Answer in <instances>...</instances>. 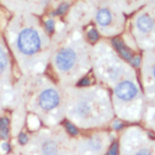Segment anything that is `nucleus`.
I'll return each mask as SVG.
<instances>
[{"instance_id":"f8f14e48","label":"nucleus","mask_w":155,"mask_h":155,"mask_svg":"<svg viewBox=\"0 0 155 155\" xmlns=\"http://www.w3.org/2000/svg\"><path fill=\"white\" fill-rule=\"evenodd\" d=\"M8 65V60H7V56L4 52V50L0 48V74L4 71L6 67Z\"/></svg>"},{"instance_id":"1a4fd4ad","label":"nucleus","mask_w":155,"mask_h":155,"mask_svg":"<svg viewBox=\"0 0 155 155\" xmlns=\"http://www.w3.org/2000/svg\"><path fill=\"white\" fill-rule=\"evenodd\" d=\"M96 22L100 26L105 27L111 24L112 22V15L111 12L108 8H102L100 9L99 12L96 13Z\"/></svg>"},{"instance_id":"7ed1b4c3","label":"nucleus","mask_w":155,"mask_h":155,"mask_svg":"<svg viewBox=\"0 0 155 155\" xmlns=\"http://www.w3.org/2000/svg\"><path fill=\"white\" fill-rule=\"evenodd\" d=\"M77 62V53L71 48H64L57 53L54 64L60 71H69Z\"/></svg>"},{"instance_id":"ddd939ff","label":"nucleus","mask_w":155,"mask_h":155,"mask_svg":"<svg viewBox=\"0 0 155 155\" xmlns=\"http://www.w3.org/2000/svg\"><path fill=\"white\" fill-rule=\"evenodd\" d=\"M65 126H66V129H67V131H68L70 135H73V136H76V135L78 134L77 129H76V127H75L74 125H71L70 122H66Z\"/></svg>"},{"instance_id":"f03ea898","label":"nucleus","mask_w":155,"mask_h":155,"mask_svg":"<svg viewBox=\"0 0 155 155\" xmlns=\"http://www.w3.org/2000/svg\"><path fill=\"white\" fill-rule=\"evenodd\" d=\"M17 47L24 54H33L41 48V38L39 33L33 28H24L18 34Z\"/></svg>"},{"instance_id":"4468645a","label":"nucleus","mask_w":155,"mask_h":155,"mask_svg":"<svg viewBox=\"0 0 155 155\" xmlns=\"http://www.w3.org/2000/svg\"><path fill=\"white\" fill-rule=\"evenodd\" d=\"M68 4H61L59 7H58V9H57L54 13H52V15H62L64 13H66V10L68 9Z\"/></svg>"},{"instance_id":"a211bd4d","label":"nucleus","mask_w":155,"mask_h":155,"mask_svg":"<svg viewBox=\"0 0 155 155\" xmlns=\"http://www.w3.org/2000/svg\"><path fill=\"white\" fill-rule=\"evenodd\" d=\"M90 83H91L90 79H88L87 77H85V78H83V79L79 81L78 85H79V86H87V85H90Z\"/></svg>"},{"instance_id":"6e6552de","label":"nucleus","mask_w":155,"mask_h":155,"mask_svg":"<svg viewBox=\"0 0 155 155\" xmlns=\"http://www.w3.org/2000/svg\"><path fill=\"white\" fill-rule=\"evenodd\" d=\"M148 69H150L148 76H150L151 82L146 85V91L147 94H148V100H152L155 99V59L151 62Z\"/></svg>"},{"instance_id":"9d476101","label":"nucleus","mask_w":155,"mask_h":155,"mask_svg":"<svg viewBox=\"0 0 155 155\" xmlns=\"http://www.w3.org/2000/svg\"><path fill=\"white\" fill-rule=\"evenodd\" d=\"M59 148L56 142L53 140H47L42 145V153L43 155H58Z\"/></svg>"},{"instance_id":"f257e3e1","label":"nucleus","mask_w":155,"mask_h":155,"mask_svg":"<svg viewBox=\"0 0 155 155\" xmlns=\"http://www.w3.org/2000/svg\"><path fill=\"white\" fill-rule=\"evenodd\" d=\"M121 155H155V137L142 127H131L124 135Z\"/></svg>"},{"instance_id":"20e7f679","label":"nucleus","mask_w":155,"mask_h":155,"mask_svg":"<svg viewBox=\"0 0 155 155\" xmlns=\"http://www.w3.org/2000/svg\"><path fill=\"white\" fill-rule=\"evenodd\" d=\"M60 103V96L59 93L53 88L44 90L39 97V104L43 110H53Z\"/></svg>"},{"instance_id":"f3484780","label":"nucleus","mask_w":155,"mask_h":155,"mask_svg":"<svg viewBox=\"0 0 155 155\" xmlns=\"http://www.w3.org/2000/svg\"><path fill=\"white\" fill-rule=\"evenodd\" d=\"M107 155H118V145L117 144H112V146L109 148Z\"/></svg>"},{"instance_id":"dca6fc26","label":"nucleus","mask_w":155,"mask_h":155,"mask_svg":"<svg viewBox=\"0 0 155 155\" xmlns=\"http://www.w3.org/2000/svg\"><path fill=\"white\" fill-rule=\"evenodd\" d=\"M45 28L49 33H52L54 30V21L53 19H48L45 21Z\"/></svg>"},{"instance_id":"9b49d317","label":"nucleus","mask_w":155,"mask_h":155,"mask_svg":"<svg viewBox=\"0 0 155 155\" xmlns=\"http://www.w3.org/2000/svg\"><path fill=\"white\" fill-rule=\"evenodd\" d=\"M0 136L5 139L8 136V119L6 118L0 119Z\"/></svg>"},{"instance_id":"6ab92c4d","label":"nucleus","mask_w":155,"mask_h":155,"mask_svg":"<svg viewBox=\"0 0 155 155\" xmlns=\"http://www.w3.org/2000/svg\"><path fill=\"white\" fill-rule=\"evenodd\" d=\"M18 140H19V143H21V144H23V145H24V144H26V143H27V140H28V139H27V136H26L25 134H21V135H19V137H18Z\"/></svg>"},{"instance_id":"412c9836","label":"nucleus","mask_w":155,"mask_h":155,"mask_svg":"<svg viewBox=\"0 0 155 155\" xmlns=\"http://www.w3.org/2000/svg\"><path fill=\"white\" fill-rule=\"evenodd\" d=\"M2 148H4L5 151H8V150H9V145H8V144H6V143H4V144H2Z\"/></svg>"},{"instance_id":"39448f33","label":"nucleus","mask_w":155,"mask_h":155,"mask_svg":"<svg viewBox=\"0 0 155 155\" xmlns=\"http://www.w3.org/2000/svg\"><path fill=\"white\" fill-rule=\"evenodd\" d=\"M142 121L144 122L145 129L148 130L155 137V99L147 100L145 102Z\"/></svg>"},{"instance_id":"423d86ee","label":"nucleus","mask_w":155,"mask_h":155,"mask_svg":"<svg viewBox=\"0 0 155 155\" xmlns=\"http://www.w3.org/2000/svg\"><path fill=\"white\" fill-rule=\"evenodd\" d=\"M104 148V140L99 135L87 138L83 145H81V152H84L85 155H95Z\"/></svg>"},{"instance_id":"aec40b11","label":"nucleus","mask_w":155,"mask_h":155,"mask_svg":"<svg viewBox=\"0 0 155 155\" xmlns=\"http://www.w3.org/2000/svg\"><path fill=\"white\" fill-rule=\"evenodd\" d=\"M122 127H124V125L121 124V121L116 120L114 122H113V128H114V129H121Z\"/></svg>"},{"instance_id":"2eb2a0df","label":"nucleus","mask_w":155,"mask_h":155,"mask_svg":"<svg viewBox=\"0 0 155 155\" xmlns=\"http://www.w3.org/2000/svg\"><path fill=\"white\" fill-rule=\"evenodd\" d=\"M88 39H90L91 41H93V42L97 41V39H99V33H97V31L94 30V28H92V30L88 32Z\"/></svg>"},{"instance_id":"0eeeda50","label":"nucleus","mask_w":155,"mask_h":155,"mask_svg":"<svg viewBox=\"0 0 155 155\" xmlns=\"http://www.w3.org/2000/svg\"><path fill=\"white\" fill-rule=\"evenodd\" d=\"M136 28L142 34H150L154 30V22L148 15H142L136 21Z\"/></svg>"}]
</instances>
